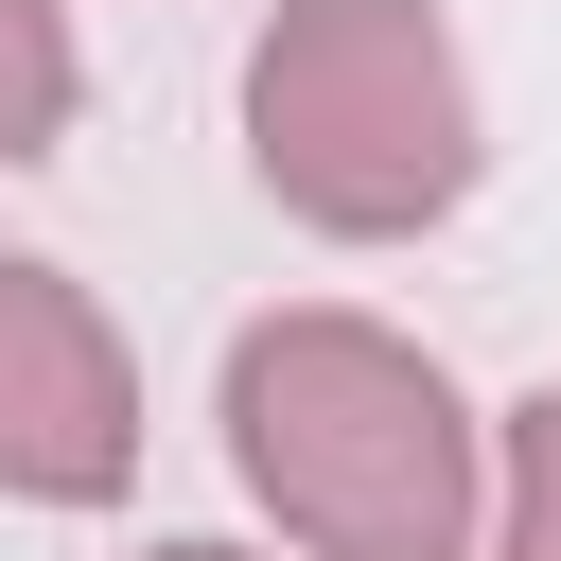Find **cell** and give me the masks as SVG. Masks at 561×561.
<instances>
[{
    "label": "cell",
    "mask_w": 561,
    "mask_h": 561,
    "mask_svg": "<svg viewBox=\"0 0 561 561\" xmlns=\"http://www.w3.org/2000/svg\"><path fill=\"white\" fill-rule=\"evenodd\" d=\"M228 456L316 561H473V421L368 316H263L228 351Z\"/></svg>",
    "instance_id": "6da1fadb"
},
{
    "label": "cell",
    "mask_w": 561,
    "mask_h": 561,
    "mask_svg": "<svg viewBox=\"0 0 561 561\" xmlns=\"http://www.w3.org/2000/svg\"><path fill=\"white\" fill-rule=\"evenodd\" d=\"M245 158L333 245L438 228L473 193V70L438 0H280V35L245 53Z\"/></svg>",
    "instance_id": "7a4b0ae2"
},
{
    "label": "cell",
    "mask_w": 561,
    "mask_h": 561,
    "mask_svg": "<svg viewBox=\"0 0 561 561\" xmlns=\"http://www.w3.org/2000/svg\"><path fill=\"white\" fill-rule=\"evenodd\" d=\"M123 473H140V368H123V333L88 316V280H53V263L0 245V491L105 508Z\"/></svg>",
    "instance_id": "3957f363"
},
{
    "label": "cell",
    "mask_w": 561,
    "mask_h": 561,
    "mask_svg": "<svg viewBox=\"0 0 561 561\" xmlns=\"http://www.w3.org/2000/svg\"><path fill=\"white\" fill-rule=\"evenodd\" d=\"M53 140H70V35H53V0H0V175Z\"/></svg>",
    "instance_id": "277c9868"
},
{
    "label": "cell",
    "mask_w": 561,
    "mask_h": 561,
    "mask_svg": "<svg viewBox=\"0 0 561 561\" xmlns=\"http://www.w3.org/2000/svg\"><path fill=\"white\" fill-rule=\"evenodd\" d=\"M491 561H561V386L508 403V526H491Z\"/></svg>",
    "instance_id": "5b68a950"
},
{
    "label": "cell",
    "mask_w": 561,
    "mask_h": 561,
    "mask_svg": "<svg viewBox=\"0 0 561 561\" xmlns=\"http://www.w3.org/2000/svg\"><path fill=\"white\" fill-rule=\"evenodd\" d=\"M158 561H228V543H158Z\"/></svg>",
    "instance_id": "8992f818"
}]
</instances>
